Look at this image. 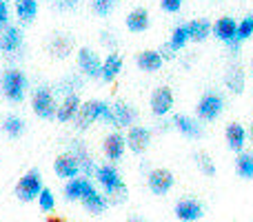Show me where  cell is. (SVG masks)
I'll use <instances>...</instances> for the list:
<instances>
[{
  "instance_id": "obj_16",
  "label": "cell",
  "mask_w": 253,
  "mask_h": 222,
  "mask_svg": "<svg viewBox=\"0 0 253 222\" xmlns=\"http://www.w3.org/2000/svg\"><path fill=\"white\" fill-rule=\"evenodd\" d=\"M173 125H175V129H178L180 133L189 135V138H200V135H202V127L198 125V120L184 116V113L173 116Z\"/></svg>"
},
{
  "instance_id": "obj_12",
  "label": "cell",
  "mask_w": 253,
  "mask_h": 222,
  "mask_svg": "<svg viewBox=\"0 0 253 222\" xmlns=\"http://www.w3.org/2000/svg\"><path fill=\"white\" fill-rule=\"evenodd\" d=\"M151 142V131L144 129V127H131L129 135H126V144L133 153H142L144 149Z\"/></svg>"
},
{
  "instance_id": "obj_26",
  "label": "cell",
  "mask_w": 253,
  "mask_h": 222,
  "mask_svg": "<svg viewBox=\"0 0 253 222\" xmlns=\"http://www.w3.org/2000/svg\"><path fill=\"white\" fill-rule=\"evenodd\" d=\"M149 27V13L147 9H133V11L126 16V29L129 31H144Z\"/></svg>"
},
{
  "instance_id": "obj_4",
  "label": "cell",
  "mask_w": 253,
  "mask_h": 222,
  "mask_svg": "<svg viewBox=\"0 0 253 222\" xmlns=\"http://www.w3.org/2000/svg\"><path fill=\"white\" fill-rule=\"evenodd\" d=\"M40 191H42V180H40V174L36 169L25 174L16 184V196L20 198L22 202H31L34 198L40 196Z\"/></svg>"
},
{
  "instance_id": "obj_36",
  "label": "cell",
  "mask_w": 253,
  "mask_h": 222,
  "mask_svg": "<svg viewBox=\"0 0 253 222\" xmlns=\"http://www.w3.org/2000/svg\"><path fill=\"white\" fill-rule=\"evenodd\" d=\"M111 7H114V0H93V9L100 16H107L111 11Z\"/></svg>"
},
{
  "instance_id": "obj_10",
  "label": "cell",
  "mask_w": 253,
  "mask_h": 222,
  "mask_svg": "<svg viewBox=\"0 0 253 222\" xmlns=\"http://www.w3.org/2000/svg\"><path fill=\"white\" fill-rule=\"evenodd\" d=\"M173 107V93H171L169 87H158L156 91L151 93V111L156 116H165V113L171 111Z\"/></svg>"
},
{
  "instance_id": "obj_25",
  "label": "cell",
  "mask_w": 253,
  "mask_h": 222,
  "mask_svg": "<svg viewBox=\"0 0 253 222\" xmlns=\"http://www.w3.org/2000/svg\"><path fill=\"white\" fill-rule=\"evenodd\" d=\"M187 34H189V40H196V43H202V40L209 36L211 31V22L209 20H191L187 22Z\"/></svg>"
},
{
  "instance_id": "obj_37",
  "label": "cell",
  "mask_w": 253,
  "mask_h": 222,
  "mask_svg": "<svg viewBox=\"0 0 253 222\" xmlns=\"http://www.w3.org/2000/svg\"><path fill=\"white\" fill-rule=\"evenodd\" d=\"M160 4L165 11L175 13V11H180V7H182V0H160Z\"/></svg>"
},
{
  "instance_id": "obj_21",
  "label": "cell",
  "mask_w": 253,
  "mask_h": 222,
  "mask_svg": "<svg viewBox=\"0 0 253 222\" xmlns=\"http://www.w3.org/2000/svg\"><path fill=\"white\" fill-rule=\"evenodd\" d=\"M78 109H80L78 96H76V93H67V98L62 100L60 109L56 111V116H58V120H60V122H67V120H71V118H76Z\"/></svg>"
},
{
  "instance_id": "obj_15",
  "label": "cell",
  "mask_w": 253,
  "mask_h": 222,
  "mask_svg": "<svg viewBox=\"0 0 253 222\" xmlns=\"http://www.w3.org/2000/svg\"><path fill=\"white\" fill-rule=\"evenodd\" d=\"M91 189H93V184L87 178H74L65 187V196H67V200H83Z\"/></svg>"
},
{
  "instance_id": "obj_7",
  "label": "cell",
  "mask_w": 253,
  "mask_h": 222,
  "mask_svg": "<svg viewBox=\"0 0 253 222\" xmlns=\"http://www.w3.org/2000/svg\"><path fill=\"white\" fill-rule=\"evenodd\" d=\"M31 107H34L36 116H40V118H51V116H56V111H58L56 102H53V96L49 93V89H44V87L36 89Z\"/></svg>"
},
{
  "instance_id": "obj_40",
  "label": "cell",
  "mask_w": 253,
  "mask_h": 222,
  "mask_svg": "<svg viewBox=\"0 0 253 222\" xmlns=\"http://www.w3.org/2000/svg\"><path fill=\"white\" fill-rule=\"evenodd\" d=\"M47 222H65V220H62V218H58V216H53V218H49Z\"/></svg>"
},
{
  "instance_id": "obj_8",
  "label": "cell",
  "mask_w": 253,
  "mask_h": 222,
  "mask_svg": "<svg viewBox=\"0 0 253 222\" xmlns=\"http://www.w3.org/2000/svg\"><path fill=\"white\" fill-rule=\"evenodd\" d=\"M149 189H151L156 196H165L171 187H173V174L169 169H153L151 174L147 176Z\"/></svg>"
},
{
  "instance_id": "obj_23",
  "label": "cell",
  "mask_w": 253,
  "mask_h": 222,
  "mask_svg": "<svg viewBox=\"0 0 253 222\" xmlns=\"http://www.w3.org/2000/svg\"><path fill=\"white\" fill-rule=\"evenodd\" d=\"M83 205L87 211H91V214H102V211L107 209V196H102L100 191H96V189H91V191L87 193V196L83 198Z\"/></svg>"
},
{
  "instance_id": "obj_19",
  "label": "cell",
  "mask_w": 253,
  "mask_h": 222,
  "mask_svg": "<svg viewBox=\"0 0 253 222\" xmlns=\"http://www.w3.org/2000/svg\"><path fill=\"white\" fill-rule=\"evenodd\" d=\"M125 144H126V140L120 133L107 135V140H105L107 158H109V160H120V158H123V153H125Z\"/></svg>"
},
{
  "instance_id": "obj_3",
  "label": "cell",
  "mask_w": 253,
  "mask_h": 222,
  "mask_svg": "<svg viewBox=\"0 0 253 222\" xmlns=\"http://www.w3.org/2000/svg\"><path fill=\"white\" fill-rule=\"evenodd\" d=\"M25 89H27V78L22 71L18 69H7L2 74V91L9 100L20 102L25 98Z\"/></svg>"
},
{
  "instance_id": "obj_14",
  "label": "cell",
  "mask_w": 253,
  "mask_h": 222,
  "mask_svg": "<svg viewBox=\"0 0 253 222\" xmlns=\"http://www.w3.org/2000/svg\"><path fill=\"white\" fill-rule=\"evenodd\" d=\"M135 120V111L133 107H129L126 102H116L111 107V125L116 127H129Z\"/></svg>"
},
{
  "instance_id": "obj_41",
  "label": "cell",
  "mask_w": 253,
  "mask_h": 222,
  "mask_svg": "<svg viewBox=\"0 0 253 222\" xmlns=\"http://www.w3.org/2000/svg\"><path fill=\"white\" fill-rule=\"evenodd\" d=\"M249 135H251V140H253V125H251V133Z\"/></svg>"
},
{
  "instance_id": "obj_13",
  "label": "cell",
  "mask_w": 253,
  "mask_h": 222,
  "mask_svg": "<svg viewBox=\"0 0 253 222\" xmlns=\"http://www.w3.org/2000/svg\"><path fill=\"white\" fill-rule=\"evenodd\" d=\"M53 171H56L60 178H71L80 174V162L76 160L74 153H67V156H60L56 162H53Z\"/></svg>"
},
{
  "instance_id": "obj_6",
  "label": "cell",
  "mask_w": 253,
  "mask_h": 222,
  "mask_svg": "<svg viewBox=\"0 0 253 222\" xmlns=\"http://www.w3.org/2000/svg\"><path fill=\"white\" fill-rule=\"evenodd\" d=\"M205 216V207L200 200L196 198H182V200L175 205V218L182 222H196Z\"/></svg>"
},
{
  "instance_id": "obj_30",
  "label": "cell",
  "mask_w": 253,
  "mask_h": 222,
  "mask_svg": "<svg viewBox=\"0 0 253 222\" xmlns=\"http://www.w3.org/2000/svg\"><path fill=\"white\" fill-rule=\"evenodd\" d=\"M187 40H189L187 27H184V25L175 27V29H173V34H171V40H169V47H171V51H178V49H182L184 44H187Z\"/></svg>"
},
{
  "instance_id": "obj_2",
  "label": "cell",
  "mask_w": 253,
  "mask_h": 222,
  "mask_svg": "<svg viewBox=\"0 0 253 222\" xmlns=\"http://www.w3.org/2000/svg\"><path fill=\"white\" fill-rule=\"evenodd\" d=\"M98 118L111 122V105H107V102H102V100H89V102H84V105H80L78 113H76V127H78V129H87Z\"/></svg>"
},
{
  "instance_id": "obj_34",
  "label": "cell",
  "mask_w": 253,
  "mask_h": 222,
  "mask_svg": "<svg viewBox=\"0 0 253 222\" xmlns=\"http://www.w3.org/2000/svg\"><path fill=\"white\" fill-rule=\"evenodd\" d=\"M38 202H40V209H42V211H53L56 202H53L51 189H42V191H40V196H38Z\"/></svg>"
},
{
  "instance_id": "obj_28",
  "label": "cell",
  "mask_w": 253,
  "mask_h": 222,
  "mask_svg": "<svg viewBox=\"0 0 253 222\" xmlns=\"http://www.w3.org/2000/svg\"><path fill=\"white\" fill-rule=\"evenodd\" d=\"M16 13L20 20L31 22L38 13V2L36 0H16Z\"/></svg>"
},
{
  "instance_id": "obj_31",
  "label": "cell",
  "mask_w": 253,
  "mask_h": 222,
  "mask_svg": "<svg viewBox=\"0 0 253 222\" xmlns=\"http://www.w3.org/2000/svg\"><path fill=\"white\" fill-rule=\"evenodd\" d=\"M196 165L200 167L205 176H215V167H213V160H211L209 153L198 151V153H196Z\"/></svg>"
},
{
  "instance_id": "obj_33",
  "label": "cell",
  "mask_w": 253,
  "mask_h": 222,
  "mask_svg": "<svg viewBox=\"0 0 253 222\" xmlns=\"http://www.w3.org/2000/svg\"><path fill=\"white\" fill-rule=\"evenodd\" d=\"M2 127H4V131H7L9 135H20L22 129H25V122H22L18 116H9L7 120H4Z\"/></svg>"
},
{
  "instance_id": "obj_29",
  "label": "cell",
  "mask_w": 253,
  "mask_h": 222,
  "mask_svg": "<svg viewBox=\"0 0 253 222\" xmlns=\"http://www.w3.org/2000/svg\"><path fill=\"white\" fill-rule=\"evenodd\" d=\"M236 171H238V176H240V178H245V180H251L253 178V153L242 151L240 156H238Z\"/></svg>"
},
{
  "instance_id": "obj_38",
  "label": "cell",
  "mask_w": 253,
  "mask_h": 222,
  "mask_svg": "<svg viewBox=\"0 0 253 222\" xmlns=\"http://www.w3.org/2000/svg\"><path fill=\"white\" fill-rule=\"evenodd\" d=\"M0 27H9V7H7V0H0Z\"/></svg>"
},
{
  "instance_id": "obj_43",
  "label": "cell",
  "mask_w": 253,
  "mask_h": 222,
  "mask_svg": "<svg viewBox=\"0 0 253 222\" xmlns=\"http://www.w3.org/2000/svg\"><path fill=\"white\" fill-rule=\"evenodd\" d=\"M251 65H253V62H251Z\"/></svg>"
},
{
  "instance_id": "obj_39",
  "label": "cell",
  "mask_w": 253,
  "mask_h": 222,
  "mask_svg": "<svg viewBox=\"0 0 253 222\" xmlns=\"http://www.w3.org/2000/svg\"><path fill=\"white\" fill-rule=\"evenodd\" d=\"M78 4V0H58V7L60 9H71Z\"/></svg>"
},
{
  "instance_id": "obj_1",
  "label": "cell",
  "mask_w": 253,
  "mask_h": 222,
  "mask_svg": "<svg viewBox=\"0 0 253 222\" xmlns=\"http://www.w3.org/2000/svg\"><path fill=\"white\" fill-rule=\"evenodd\" d=\"M96 178H98V182L105 187V193L109 196L111 202H123L126 198V187H125L123 178H120V174L111 165L98 167V169H96Z\"/></svg>"
},
{
  "instance_id": "obj_24",
  "label": "cell",
  "mask_w": 253,
  "mask_h": 222,
  "mask_svg": "<svg viewBox=\"0 0 253 222\" xmlns=\"http://www.w3.org/2000/svg\"><path fill=\"white\" fill-rule=\"evenodd\" d=\"M245 127L238 125V122H231V125L227 127V142L229 147L233 149V151H242V147H245Z\"/></svg>"
},
{
  "instance_id": "obj_22",
  "label": "cell",
  "mask_w": 253,
  "mask_h": 222,
  "mask_svg": "<svg viewBox=\"0 0 253 222\" xmlns=\"http://www.w3.org/2000/svg\"><path fill=\"white\" fill-rule=\"evenodd\" d=\"M120 69H123V58H120L118 53H109V56H107V60L102 62V71H100L102 80L111 83V80L120 74Z\"/></svg>"
},
{
  "instance_id": "obj_35",
  "label": "cell",
  "mask_w": 253,
  "mask_h": 222,
  "mask_svg": "<svg viewBox=\"0 0 253 222\" xmlns=\"http://www.w3.org/2000/svg\"><path fill=\"white\" fill-rule=\"evenodd\" d=\"M69 47H71V40L65 38V36H58V38L53 40V53H56V56H67Z\"/></svg>"
},
{
  "instance_id": "obj_11",
  "label": "cell",
  "mask_w": 253,
  "mask_h": 222,
  "mask_svg": "<svg viewBox=\"0 0 253 222\" xmlns=\"http://www.w3.org/2000/svg\"><path fill=\"white\" fill-rule=\"evenodd\" d=\"M78 65H80V69L87 76H91V78L93 76H100V71H102V62H100V58H98V53L87 47H83L78 51Z\"/></svg>"
},
{
  "instance_id": "obj_20",
  "label": "cell",
  "mask_w": 253,
  "mask_h": 222,
  "mask_svg": "<svg viewBox=\"0 0 253 222\" xmlns=\"http://www.w3.org/2000/svg\"><path fill=\"white\" fill-rule=\"evenodd\" d=\"M135 62H138V67H140L142 71H158V69L162 67V56H160V51L147 49V51L138 53Z\"/></svg>"
},
{
  "instance_id": "obj_9",
  "label": "cell",
  "mask_w": 253,
  "mask_h": 222,
  "mask_svg": "<svg viewBox=\"0 0 253 222\" xmlns=\"http://www.w3.org/2000/svg\"><path fill=\"white\" fill-rule=\"evenodd\" d=\"M213 34L218 36V40H222V43L231 44V49L236 51L238 49V43H236V34H238V22L233 20V18H220L218 22L213 25Z\"/></svg>"
},
{
  "instance_id": "obj_18",
  "label": "cell",
  "mask_w": 253,
  "mask_h": 222,
  "mask_svg": "<svg viewBox=\"0 0 253 222\" xmlns=\"http://www.w3.org/2000/svg\"><path fill=\"white\" fill-rule=\"evenodd\" d=\"M22 44V34L18 27H4V31L0 34V49L2 51H16Z\"/></svg>"
},
{
  "instance_id": "obj_17",
  "label": "cell",
  "mask_w": 253,
  "mask_h": 222,
  "mask_svg": "<svg viewBox=\"0 0 253 222\" xmlns=\"http://www.w3.org/2000/svg\"><path fill=\"white\" fill-rule=\"evenodd\" d=\"M224 83L231 89L233 93H240L245 89V69H242L238 62H233L231 67H227V74H224Z\"/></svg>"
},
{
  "instance_id": "obj_27",
  "label": "cell",
  "mask_w": 253,
  "mask_h": 222,
  "mask_svg": "<svg viewBox=\"0 0 253 222\" xmlns=\"http://www.w3.org/2000/svg\"><path fill=\"white\" fill-rule=\"evenodd\" d=\"M74 156H76V160L80 162V171H84L87 176H93L96 174V165H93V160L89 158V153H87V149H84V144L80 142H74Z\"/></svg>"
},
{
  "instance_id": "obj_42",
  "label": "cell",
  "mask_w": 253,
  "mask_h": 222,
  "mask_svg": "<svg viewBox=\"0 0 253 222\" xmlns=\"http://www.w3.org/2000/svg\"><path fill=\"white\" fill-rule=\"evenodd\" d=\"M131 222H140V220H131Z\"/></svg>"
},
{
  "instance_id": "obj_32",
  "label": "cell",
  "mask_w": 253,
  "mask_h": 222,
  "mask_svg": "<svg viewBox=\"0 0 253 222\" xmlns=\"http://www.w3.org/2000/svg\"><path fill=\"white\" fill-rule=\"evenodd\" d=\"M253 36V16H247L245 20L238 25V34H236V43L240 44L242 40H247V38H251Z\"/></svg>"
},
{
  "instance_id": "obj_5",
  "label": "cell",
  "mask_w": 253,
  "mask_h": 222,
  "mask_svg": "<svg viewBox=\"0 0 253 222\" xmlns=\"http://www.w3.org/2000/svg\"><path fill=\"white\" fill-rule=\"evenodd\" d=\"M222 107H224V100H222V96H220V93L207 91L205 96L200 98V102H198V109L196 111H198V118H200V120L211 122V120H215V118L220 116Z\"/></svg>"
}]
</instances>
